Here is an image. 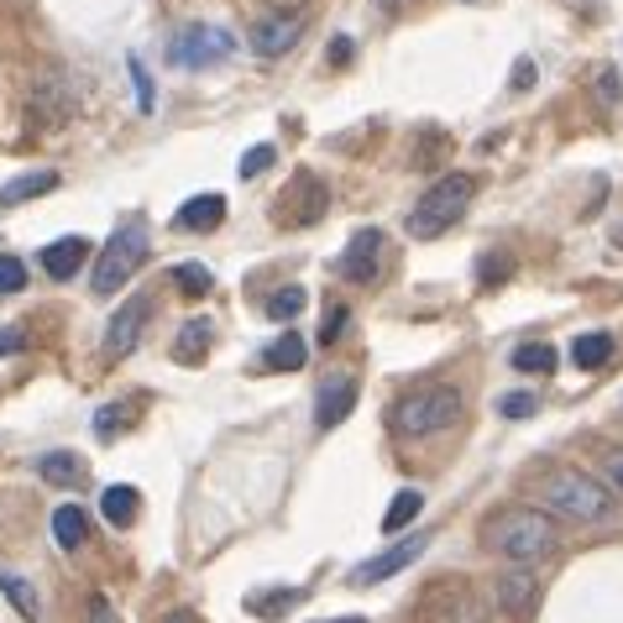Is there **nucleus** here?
<instances>
[{"label": "nucleus", "instance_id": "37998d69", "mask_svg": "<svg viewBox=\"0 0 623 623\" xmlns=\"http://www.w3.org/2000/svg\"><path fill=\"white\" fill-rule=\"evenodd\" d=\"M90 619H95V623H116V613H111V602H105V598H90Z\"/></svg>", "mask_w": 623, "mask_h": 623}, {"label": "nucleus", "instance_id": "f03ea898", "mask_svg": "<svg viewBox=\"0 0 623 623\" xmlns=\"http://www.w3.org/2000/svg\"><path fill=\"white\" fill-rule=\"evenodd\" d=\"M482 545L493 555H504V561H540V555H555V545H561V529H555V519L545 514V508H498V514H487L482 519Z\"/></svg>", "mask_w": 623, "mask_h": 623}, {"label": "nucleus", "instance_id": "0eeeda50", "mask_svg": "<svg viewBox=\"0 0 623 623\" xmlns=\"http://www.w3.org/2000/svg\"><path fill=\"white\" fill-rule=\"evenodd\" d=\"M236 53V37L226 32V26H184L178 37H173L169 58L178 69H210V64H226Z\"/></svg>", "mask_w": 623, "mask_h": 623}, {"label": "nucleus", "instance_id": "58836bf2", "mask_svg": "<svg viewBox=\"0 0 623 623\" xmlns=\"http://www.w3.org/2000/svg\"><path fill=\"white\" fill-rule=\"evenodd\" d=\"M508 257H482V284H493V278H508Z\"/></svg>", "mask_w": 623, "mask_h": 623}, {"label": "nucleus", "instance_id": "5701e85b", "mask_svg": "<svg viewBox=\"0 0 623 623\" xmlns=\"http://www.w3.org/2000/svg\"><path fill=\"white\" fill-rule=\"evenodd\" d=\"M210 320H184V331H178V341H173V357L178 361H199L205 351H210Z\"/></svg>", "mask_w": 623, "mask_h": 623}, {"label": "nucleus", "instance_id": "473e14b6", "mask_svg": "<svg viewBox=\"0 0 623 623\" xmlns=\"http://www.w3.org/2000/svg\"><path fill=\"white\" fill-rule=\"evenodd\" d=\"M534 393H504V399H498V414H504V419H529V414H534Z\"/></svg>", "mask_w": 623, "mask_h": 623}, {"label": "nucleus", "instance_id": "aec40b11", "mask_svg": "<svg viewBox=\"0 0 623 623\" xmlns=\"http://www.w3.org/2000/svg\"><path fill=\"white\" fill-rule=\"evenodd\" d=\"M534 592H540V581H534L529 572H504L498 576V587H493L498 608H508V613H524L529 602H534Z\"/></svg>", "mask_w": 623, "mask_h": 623}, {"label": "nucleus", "instance_id": "6ab92c4d", "mask_svg": "<svg viewBox=\"0 0 623 623\" xmlns=\"http://www.w3.org/2000/svg\"><path fill=\"white\" fill-rule=\"evenodd\" d=\"M37 477L53 482V487H79L84 482V461L73 451H48V455H37Z\"/></svg>", "mask_w": 623, "mask_h": 623}, {"label": "nucleus", "instance_id": "c756f323", "mask_svg": "<svg viewBox=\"0 0 623 623\" xmlns=\"http://www.w3.org/2000/svg\"><path fill=\"white\" fill-rule=\"evenodd\" d=\"M126 69H131V84H137V111H142V116H152L158 95H152V73H147V64L131 53V58H126Z\"/></svg>", "mask_w": 623, "mask_h": 623}, {"label": "nucleus", "instance_id": "ea45409f", "mask_svg": "<svg viewBox=\"0 0 623 623\" xmlns=\"http://www.w3.org/2000/svg\"><path fill=\"white\" fill-rule=\"evenodd\" d=\"M534 84V58H519L514 64V90H529Z\"/></svg>", "mask_w": 623, "mask_h": 623}, {"label": "nucleus", "instance_id": "7c9ffc66", "mask_svg": "<svg viewBox=\"0 0 623 623\" xmlns=\"http://www.w3.org/2000/svg\"><path fill=\"white\" fill-rule=\"evenodd\" d=\"M173 284L184 288V293H210L216 278H210V267H205V263H178V267H173Z\"/></svg>", "mask_w": 623, "mask_h": 623}, {"label": "nucleus", "instance_id": "c9c22d12", "mask_svg": "<svg viewBox=\"0 0 623 623\" xmlns=\"http://www.w3.org/2000/svg\"><path fill=\"white\" fill-rule=\"evenodd\" d=\"M116 425H126V408H120V404L100 408V419H95V435H100V440H111V435H116Z\"/></svg>", "mask_w": 623, "mask_h": 623}, {"label": "nucleus", "instance_id": "f8f14e48", "mask_svg": "<svg viewBox=\"0 0 623 623\" xmlns=\"http://www.w3.org/2000/svg\"><path fill=\"white\" fill-rule=\"evenodd\" d=\"M147 314H152V299H147V293H131V299H126V304L111 314V331H105V351H111V357H126V351H137Z\"/></svg>", "mask_w": 623, "mask_h": 623}, {"label": "nucleus", "instance_id": "9d476101", "mask_svg": "<svg viewBox=\"0 0 623 623\" xmlns=\"http://www.w3.org/2000/svg\"><path fill=\"white\" fill-rule=\"evenodd\" d=\"M284 210H278V220L284 226H314V220L325 216V205H331V194H325V184L314 178V173H293V184L284 189V199H278Z\"/></svg>", "mask_w": 623, "mask_h": 623}, {"label": "nucleus", "instance_id": "4c0bfd02", "mask_svg": "<svg viewBox=\"0 0 623 623\" xmlns=\"http://www.w3.org/2000/svg\"><path fill=\"white\" fill-rule=\"evenodd\" d=\"M22 346H26V336L16 331V325H5V331H0V357H16Z\"/></svg>", "mask_w": 623, "mask_h": 623}, {"label": "nucleus", "instance_id": "4be33fe9", "mask_svg": "<svg viewBox=\"0 0 623 623\" xmlns=\"http://www.w3.org/2000/svg\"><path fill=\"white\" fill-rule=\"evenodd\" d=\"M572 361L581 367V372H598V367H608V361H613V336H608V331H592V336H576Z\"/></svg>", "mask_w": 623, "mask_h": 623}, {"label": "nucleus", "instance_id": "ddd939ff", "mask_svg": "<svg viewBox=\"0 0 623 623\" xmlns=\"http://www.w3.org/2000/svg\"><path fill=\"white\" fill-rule=\"evenodd\" d=\"M69 111H73V95H69V79L64 73H48V79L32 84V116L43 120V126H64Z\"/></svg>", "mask_w": 623, "mask_h": 623}, {"label": "nucleus", "instance_id": "412c9836", "mask_svg": "<svg viewBox=\"0 0 623 623\" xmlns=\"http://www.w3.org/2000/svg\"><path fill=\"white\" fill-rule=\"evenodd\" d=\"M58 189V173L53 169H37V173H22L0 189V205H26V199H43V194Z\"/></svg>", "mask_w": 623, "mask_h": 623}, {"label": "nucleus", "instance_id": "49530a36", "mask_svg": "<svg viewBox=\"0 0 623 623\" xmlns=\"http://www.w3.org/2000/svg\"><path fill=\"white\" fill-rule=\"evenodd\" d=\"M613 241H619V246H623V226H619V236H613Z\"/></svg>", "mask_w": 623, "mask_h": 623}, {"label": "nucleus", "instance_id": "f3484780", "mask_svg": "<svg viewBox=\"0 0 623 623\" xmlns=\"http://www.w3.org/2000/svg\"><path fill=\"white\" fill-rule=\"evenodd\" d=\"M137 487L131 482H116V487H105L100 493V514H105V524H116V529H126V524H137Z\"/></svg>", "mask_w": 623, "mask_h": 623}, {"label": "nucleus", "instance_id": "bb28decb", "mask_svg": "<svg viewBox=\"0 0 623 623\" xmlns=\"http://www.w3.org/2000/svg\"><path fill=\"white\" fill-rule=\"evenodd\" d=\"M53 534H58V545H64V551H79V545L90 540V524H84V514L69 504V508H58V514H53Z\"/></svg>", "mask_w": 623, "mask_h": 623}, {"label": "nucleus", "instance_id": "423d86ee", "mask_svg": "<svg viewBox=\"0 0 623 623\" xmlns=\"http://www.w3.org/2000/svg\"><path fill=\"white\" fill-rule=\"evenodd\" d=\"M408 623H487V608H482V598L455 576V581H446V587H435L430 598L414 608V619Z\"/></svg>", "mask_w": 623, "mask_h": 623}, {"label": "nucleus", "instance_id": "c03bdc74", "mask_svg": "<svg viewBox=\"0 0 623 623\" xmlns=\"http://www.w3.org/2000/svg\"><path fill=\"white\" fill-rule=\"evenodd\" d=\"M163 623H194V619H189V613H173V619H163Z\"/></svg>", "mask_w": 623, "mask_h": 623}, {"label": "nucleus", "instance_id": "f257e3e1", "mask_svg": "<svg viewBox=\"0 0 623 623\" xmlns=\"http://www.w3.org/2000/svg\"><path fill=\"white\" fill-rule=\"evenodd\" d=\"M534 498H540V508H545L551 519H572V524H608L613 508H619V498H613L592 472L566 466V461L534 472Z\"/></svg>", "mask_w": 623, "mask_h": 623}, {"label": "nucleus", "instance_id": "20e7f679", "mask_svg": "<svg viewBox=\"0 0 623 623\" xmlns=\"http://www.w3.org/2000/svg\"><path fill=\"white\" fill-rule=\"evenodd\" d=\"M152 252V236H147V220L142 216H126L116 226V236L100 246V263H95V293H116L137 267L147 263Z\"/></svg>", "mask_w": 623, "mask_h": 623}, {"label": "nucleus", "instance_id": "6e6552de", "mask_svg": "<svg viewBox=\"0 0 623 623\" xmlns=\"http://www.w3.org/2000/svg\"><path fill=\"white\" fill-rule=\"evenodd\" d=\"M425 545H430V534H408V540H399V545H388L383 555H372V561L351 566V587H372V581H388V576H399L404 566H414V561L425 555Z\"/></svg>", "mask_w": 623, "mask_h": 623}, {"label": "nucleus", "instance_id": "39448f33", "mask_svg": "<svg viewBox=\"0 0 623 623\" xmlns=\"http://www.w3.org/2000/svg\"><path fill=\"white\" fill-rule=\"evenodd\" d=\"M455 414H461V393L451 383H425L393 404V430L435 435V430H446V425H455Z\"/></svg>", "mask_w": 623, "mask_h": 623}, {"label": "nucleus", "instance_id": "9b49d317", "mask_svg": "<svg viewBox=\"0 0 623 623\" xmlns=\"http://www.w3.org/2000/svg\"><path fill=\"white\" fill-rule=\"evenodd\" d=\"M310 26V16L304 11H278V16H263V22L252 26V37H246V48L257 53V58H284L293 43H299V32Z\"/></svg>", "mask_w": 623, "mask_h": 623}, {"label": "nucleus", "instance_id": "de8ad7c7", "mask_svg": "<svg viewBox=\"0 0 623 623\" xmlns=\"http://www.w3.org/2000/svg\"><path fill=\"white\" fill-rule=\"evenodd\" d=\"M383 5H393V0H383Z\"/></svg>", "mask_w": 623, "mask_h": 623}, {"label": "nucleus", "instance_id": "e433bc0d", "mask_svg": "<svg viewBox=\"0 0 623 623\" xmlns=\"http://www.w3.org/2000/svg\"><path fill=\"white\" fill-rule=\"evenodd\" d=\"M602 477L613 493H623V451H602Z\"/></svg>", "mask_w": 623, "mask_h": 623}, {"label": "nucleus", "instance_id": "2eb2a0df", "mask_svg": "<svg viewBox=\"0 0 623 623\" xmlns=\"http://www.w3.org/2000/svg\"><path fill=\"white\" fill-rule=\"evenodd\" d=\"M357 378H341V383H331L325 388V393H320V408H314V425H320V430H336L341 419H346V414H351V408H357Z\"/></svg>", "mask_w": 623, "mask_h": 623}, {"label": "nucleus", "instance_id": "a878e982", "mask_svg": "<svg viewBox=\"0 0 623 623\" xmlns=\"http://www.w3.org/2000/svg\"><path fill=\"white\" fill-rule=\"evenodd\" d=\"M293 602H304V587H284V592H252V598H246V613H257V619H278V613H288Z\"/></svg>", "mask_w": 623, "mask_h": 623}, {"label": "nucleus", "instance_id": "f704fd0d", "mask_svg": "<svg viewBox=\"0 0 623 623\" xmlns=\"http://www.w3.org/2000/svg\"><path fill=\"white\" fill-rule=\"evenodd\" d=\"M267 163H273V147L257 142V147H252V152H246V158L236 163V173H241V178H257V173H263Z\"/></svg>", "mask_w": 623, "mask_h": 623}, {"label": "nucleus", "instance_id": "7ed1b4c3", "mask_svg": "<svg viewBox=\"0 0 623 623\" xmlns=\"http://www.w3.org/2000/svg\"><path fill=\"white\" fill-rule=\"evenodd\" d=\"M472 194H477V184H472V173H446V178H435L430 189L414 199V210H408V236L414 241H435L446 236L455 220L466 216V205H472Z\"/></svg>", "mask_w": 623, "mask_h": 623}, {"label": "nucleus", "instance_id": "4468645a", "mask_svg": "<svg viewBox=\"0 0 623 623\" xmlns=\"http://www.w3.org/2000/svg\"><path fill=\"white\" fill-rule=\"evenodd\" d=\"M90 263V236H58L53 246H43V273L48 278H79V267Z\"/></svg>", "mask_w": 623, "mask_h": 623}, {"label": "nucleus", "instance_id": "393cba45", "mask_svg": "<svg viewBox=\"0 0 623 623\" xmlns=\"http://www.w3.org/2000/svg\"><path fill=\"white\" fill-rule=\"evenodd\" d=\"M419 508H425V493H419V487L393 493V504H388V514H383V529H388V534H399L404 524H414V519H419Z\"/></svg>", "mask_w": 623, "mask_h": 623}, {"label": "nucleus", "instance_id": "dca6fc26", "mask_svg": "<svg viewBox=\"0 0 623 623\" xmlns=\"http://www.w3.org/2000/svg\"><path fill=\"white\" fill-rule=\"evenodd\" d=\"M220 220H226V199H220V194H194L189 205L178 210L173 226H178V231H216Z\"/></svg>", "mask_w": 623, "mask_h": 623}, {"label": "nucleus", "instance_id": "79ce46f5", "mask_svg": "<svg viewBox=\"0 0 623 623\" xmlns=\"http://www.w3.org/2000/svg\"><path fill=\"white\" fill-rule=\"evenodd\" d=\"M613 79H619L613 69H602V73H598V95H602V100H619V84H613Z\"/></svg>", "mask_w": 623, "mask_h": 623}, {"label": "nucleus", "instance_id": "a19ab883", "mask_svg": "<svg viewBox=\"0 0 623 623\" xmlns=\"http://www.w3.org/2000/svg\"><path fill=\"white\" fill-rule=\"evenodd\" d=\"M325 64H351V43H346V37H336V43H331V53H325Z\"/></svg>", "mask_w": 623, "mask_h": 623}, {"label": "nucleus", "instance_id": "72a5a7b5", "mask_svg": "<svg viewBox=\"0 0 623 623\" xmlns=\"http://www.w3.org/2000/svg\"><path fill=\"white\" fill-rule=\"evenodd\" d=\"M26 288V267L16 257H0V293H22Z\"/></svg>", "mask_w": 623, "mask_h": 623}, {"label": "nucleus", "instance_id": "cd10ccee", "mask_svg": "<svg viewBox=\"0 0 623 623\" xmlns=\"http://www.w3.org/2000/svg\"><path fill=\"white\" fill-rule=\"evenodd\" d=\"M514 367H519V372H540V378H545V372H555V346H551V341H529V346L514 351Z\"/></svg>", "mask_w": 623, "mask_h": 623}, {"label": "nucleus", "instance_id": "a211bd4d", "mask_svg": "<svg viewBox=\"0 0 623 623\" xmlns=\"http://www.w3.org/2000/svg\"><path fill=\"white\" fill-rule=\"evenodd\" d=\"M304 357H310L304 336H299V331H284V336H278L263 351V367H267V372H299V367H304Z\"/></svg>", "mask_w": 623, "mask_h": 623}, {"label": "nucleus", "instance_id": "2f4dec72", "mask_svg": "<svg viewBox=\"0 0 623 623\" xmlns=\"http://www.w3.org/2000/svg\"><path fill=\"white\" fill-rule=\"evenodd\" d=\"M346 320H351V310H346V304L325 310V325H320V346H336V341L346 336Z\"/></svg>", "mask_w": 623, "mask_h": 623}, {"label": "nucleus", "instance_id": "a18cd8bd", "mask_svg": "<svg viewBox=\"0 0 623 623\" xmlns=\"http://www.w3.org/2000/svg\"><path fill=\"white\" fill-rule=\"evenodd\" d=\"M336 623H367V619H336Z\"/></svg>", "mask_w": 623, "mask_h": 623}, {"label": "nucleus", "instance_id": "1a4fd4ad", "mask_svg": "<svg viewBox=\"0 0 623 623\" xmlns=\"http://www.w3.org/2000/svg\"><path fill=\"white\" fill-rule=\"evenodd\" d=\"M336 273L346 278V284H372V278L383 273V231H378V226L357 231V236L346 241V252H341Z\"/></svg>", "mask_w": 623, "mask_h": 623}, {"label": "nucleus", "instance_id": "b1692460", "mask_svg": "<svg viewBox=\"0 0 623 623\" xmlns=\"http://www.w3.org/2000/svg\"><path fill=\"white\" fill-rule=\"evenodd\" d=\"M0 592H5V602L22 613V619H43V602H37V592L26 587V576H16V572H0Z\"/></svg>", "mask_w": 623, "mask_h": 623}, {"label": "nucleus", "instance_id": "c85d7f7f", "mask_svg": "<svg viewBox=\"0 0 623 623\" xmlns=\"http://www.w3.org/2000/svg\"><path fill=\"white\" fill-rule=\"evenodd\" d=\"M267 314H273V320H278V325H293V320H299V314H304V288H278V293H273V299H267Z\"/></svg>", "mask_w": 623, "mask_h": 623}]
</instances>
